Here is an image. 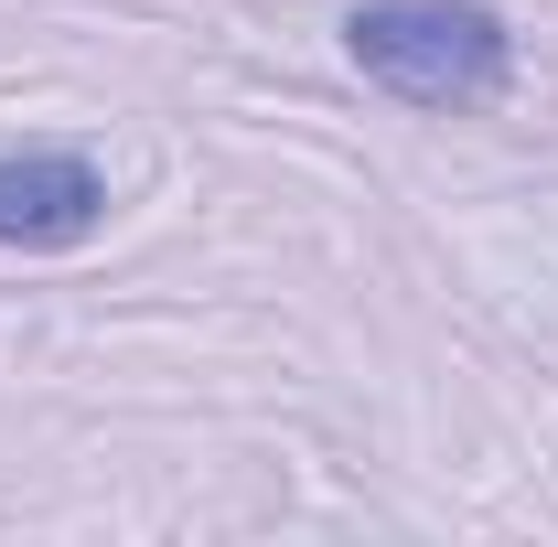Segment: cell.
<instances>
[{
	"label": "cell",
	"mask_w": 558,
	"mask_h": 547,
	"mask_svg": "<svg viewBox=\"0 0 558 547\" xmlns=\"http://www.w3.org/2000/svg\"><path fill=\"white\" fill-rule=\"evenodd\" d=\"M344 65L387 86L398 108L473 119L515 86V22L494 0H354L344 11Z\"/></svg>",
	"instance_id": "1"
},
{
	"label": "cell",
	"mask_w": 558,
	"mask_h": 547,
	"mask_svg": "<svg viewBox=\"0 0 558 547\" xmlns=\"http://www.w3.org/2000/svg\"><path fill=\"white\" fill-rule=\"evenodd\" d=\"M108 226V172L86 150H0V247L65 258Z\"/></svg>",
	"instance_id": "2"
}]
</instances>
